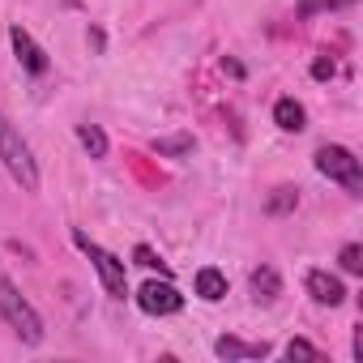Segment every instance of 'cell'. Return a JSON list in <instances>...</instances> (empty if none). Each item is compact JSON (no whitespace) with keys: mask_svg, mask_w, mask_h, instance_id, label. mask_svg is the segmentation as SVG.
<instances>
[{"mask_svg":"<svg viewBox=\"0 0 363 363\" xmlns=\"http://www.w3.org/2000/svg\"><path fill=\"white\" fill-rule=\"evenodd\" d=\"M0 162L13 175V184L22 193H39V167H35V154L26 145V137L9 124V116L0 111Z\"/></svg>","mask_w":363,"mask_h":363,"instance_id":"obj_1","label":"cell"},{"mask_svg":"<svg viewBox=\"0 0 363 363\" xmlns=\"http://www.w3.org/2000/svg\"><path fill=\"white\" fill-rule=\"evenodd\" d=\"M0 316H5V325L26 342V346H39L43 342V316L35 312V303L0 274Z\"/></svg>","mask_w":363,"mask_h":363,"instance_id":"obj_2","label":"cell"},{"mask_svg":"<svg viewBox=\"0 0 363 363\" xmlns=\"http://www.w3.org/2000/svg\"><path fill=\"white\" fill-rule=\"evenodd\" d=\"M73 244L94 261V274H99V282H103V291L111 295V299H124L128 295V274H124V261L120 257H111L107 248H99L90 235H82V231H73Z\"/></svg>","mask_w":363,"mask_h":363,"instance_id":"obj_3","label":"cell"},{"mask_svg":"<svg viewBox=\"0 0 363 363\" xmlns=\"http://www.w3.org/2000/svg\"><path fill=\"white\" fill-rule=\"evenodd\" d=\"M316 171L329 175L333 184H342L346 193H363V171H359V158L346 150V145H320L316 150Z\"/></svg>","mask_w":363,"mask_h":363,"instance_id":"obj_4","label":"cell"},{"mask_svg":"<svg viewBox=\"0 0 363 363\" xmlns=\"http://www.w3.org/2000/svg\"><path fill=\"white\" fill-rule=\"evenodd\" d=\"M137 308L150 312V316H175L184 308V295H179L167 278H150L141 291H137Z\"/></svg>","mask_w":363,"mask_h":363,"instance_id":"obj_5","label":"cell"},{"mask_svg":"<svg viewBox=\"0 0 363 363\" xmlns=\"http://www.w3.org/2000/svg\"><path fill=\"white\" fill-rule=\"evenodd\" d=\"M9 43H13L18 65H22L26 73H35V77H43V73H48V65H52V60H48V52H43V48H39L22 26H13V30H9Z\"/></svg>","mask_w":363,"mask_h":363,"instance_id":"obj_6","label":"cell"},{"mask_svg":"<svg viewBox=\"0 0 363 363\" xmlns=\"http://www.w3.org/2000/svg\"><path fill=\"white\" fill-rule=\"evenodd\" d=\"M303 286H308V295H312L316 303H325V308H337V303L346 299L342 278H333V274H325V269H308V274H303Z\"/></svg>","mask_w":363,"mask_h":363,"instance_id":"obj_7","label":"cell"},{"mask_svg":"<svg viewBox=\"0 0 363 363\" xmlns=\"http://www.w3.org/2000/svg\"><path fill=\"white\" fill-rule=\"evenodd\" d=\"M214 354L218 359H227V363H235V359H265L269 354V346L265 342H244V337H218L214 342Z\"/></svg>","mask_w":363,"mask_h":363,"instance_id":"obj_8","label":"cell"},{"mask_svg":"<svg viewBox=\"0 0 363 363\" xmlns=\"http://www.w3.org/2000/svg\"><path fill=\"white\" fill-rule=\"evenodd\" d=\"M248 286H252V299H257V303H265V308H269V303L282 295V278H278V269H274V265H261V269H252Z\"/></svg>","mask_w":363,"mask_h":363,"instance_id":"obj_9","label":"cell"},{"mask_svg":"<svg viewBox=\"0 0 363 363\" xmlns=\"http://www.w3.org/2000/svg\"><path fill=\"white\" fill-rule=\"evenodd\" d=\"M303 120H308L303 103H295V99H278V103H274V124H278L282 133H299Z\"/></svg>","mask_w":363,"mask_h":363,"instance_id":"obj_10","label":"cell"},{"mask_svg":"<svg viewBox=\"0 0 363 363\" xmlns=\"http://www.w3.org/2000/svg\"><path fill=\"white\" fill-rule=\"evenodd\" d=\"M197 295L206 299V303H218V299H227V278L214 269V265H206V269H197Z\"/></svg>","mask_w":363,"mask_h":363,"instance_id":"obj_11","label":"cell"},{"mask_svg":"<svg viewBox=\"0 0 363 363\" xmlns=\"http://www.w3.org/2000/svg\"><path fill=\"white\" fill-rule=\"evenodd\" d=\"M295 206H299V189H291V184H278L265 197V214L269 218H286V214H295Z\"/></svg>","mask_w":363,"mask_h":363,"instance_id":"obj_12","label":"cell"},{"mask_svg":"<svg viewBox=\"0 0 363 363\" xmlns=\"http://www.w3.org/2000/svg\"><path fill=\"white\" fill-rule=\"evenodd\" d=\"M193 133H171V137H154V154H162V158H184V154H193Z\"/></svg>","mask_w":363,"mask_h":363,"instance_id":"obj_13","label":"cell"},{"mask_svg":"<svg viewBox=\"0 0 363 363\" xmlns=\"http://www.w3.org/2000/svg\"><path fill=\"white\" fill-rule=\"evenodd\" d=\"M77 141L90 158H107V133L99 124H77Z\"/></svg>","mask_w":363,"mask_h":363,"instance_id":"obj_14","label":"cell"},{"mask_svg":"<svg viewBox=\"0 0 363 363\" xmlns=\"http://www.w3.org/2000/svg\"><path fill=\"white\" fill-rule=\"evenodd\" d=\"M346 5H354V0H299L295 18L303 22V18H316V13H329V9H346Z\"/></svg>","mask_w":363,"mask_h":363,"instance_id":"obj_15","label":"cell"},{"mask_svg":"<svg viewBox=\"0 0 363 363\" xmlns=\"http://www.w3.org/2000/svg\"><path fill=\"white\" fill-rule=\"evenodd\" d=\"M133 261H137V265H145V269H158V274L167 278V261H162V257H158L154 248H145V244H137V248H133Z\"/></svg>","mask_w":363,"mask_h":363,"instance_id":"obj_16","label":"cell"},{"mask_svg":"<svg viewBox=\"0 0 363 363\" xmlns=\"http://www.w3.org/2000/svg\"><path fill=\"white\" fill-rule=\"evenodd\" d=\"M286 359H312V363H320L325 354H320L308 337H295V342H286Z\"/></svg>","mask_w":363,"mask_h":363,"instance_id":"obj_17","label":"cell"},{"mask_svg":"<svg viewBox=\"0 0 363 363\" xmlns=\"http://www.w3.org/2000/svg\"><path fill=\"white\" fill-rule=\"evenodd\" d=\"M337 261H342V269H346V274H363V248H359V244H346Z\"/></svg>","mask_w":363,"mask_h":363,"instance_id":"obj_18","label":"cell"},{"mask_svg":"<svg viewBox=\"0 0 363 363\" xmlns=\"http://www.w3.org/2000/svg\"><path fill=\"white\" fill-rule=\"evenodd\" d=\"M312 77H316V82H325V77H333V60H325V56H320V60L312 65Z\"/></svg>","mask_w":363,"mask_h":363,"instance_id":"obj_19","label":"cell"},{"mask_svg":"<svg viewBox=\"0 0 363 363\" xmlns=\"http://www.w3.org/2000/svg\"><path fill=\"white\" fill-rule=\"evenodd\" d=\"M86 39H90V48H94V52H103V48H107V35H103L99 26H90V35H86Z\"/></svg>","mask_w":363,"mask_h":363,"instance_id":"obj_20","label":"cell"},{"mask_svg":"<svg viewBox=\"0 0 363 363\" xmlns=\"http://www.w3.org/2000/svg\"><path fill=\"white\" fill-rule=\"evenodd\" d=\"M350 350H354V359H363V329H354V346Z\"/></svg>","mask_w":363,"mask_h":363,"instance_id":"obj_21","label":"cell"}]
</instances>
